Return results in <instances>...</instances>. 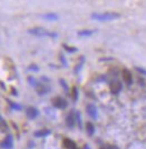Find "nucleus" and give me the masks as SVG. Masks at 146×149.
<instances>
[{
  "label": "nucleus",
  "mask_w": 146,
  "mask_h": 149,
  "mask_svg": "<svg viewBox=\"0 0 146 149\" xmlns=\"http://www.w3.org/2000/svg\"><path fill=\"white\" fill-rule=\"evenodd\" d=\"M26 113H27V116H28V118L30 119H34L36 118L37 116H38V110L36 109V108H34V107H29L28 109H27V111H26Z\"/></svg>",
  "instance_id": "1a4fd4ad"
},
{
  "label": "nucleus",
  "mask_w": 146,
  "mask_h": 149,
  "mask_svg": "<svg viewBox=\"0 0 146 149\" xmlns=\"http://www.w3.org/2000/svg\"><path fill=\"white\" fill-rule=\"evenodd\" d=\"M86 131L89 136H93L94 132H95V126L92 124V123H87L86 124Z\"/></svg>",
  "instance_id": "ddd939ff"
},
{
  "label": "nucleus",
  "mask_w": 146,
  "mask_h": 149,
  "mask_svg": "<svg viewBox=\"0 0 146 149\" xmlns=\"http://www.w3.org/2000/svg\"><path fill=\"white\" fill-rule=\"evenodd\" d=\"M95 30H82L78 31V36L79 37H88V36H92Z\"/></svg>",
  "instance_id": "2eb2a0df"
},
{
  "label": "nucleus",
  "mask_w": 146,
  "mask_h": 149,
  "mask_svg": "<svg viewBox=\"0 0 146 149\" xmlns=\"http://www.w3.org/2000/svg\"><path fill=\"white\" fill-rule=\"evenodd\" d=\"M11 93H13V95H15V96H17V95H18V93H17V90H16V89H11Z\"/></svg>",
  "instance_id": "bb28decb"
},
{
  "label": "nucleus",
  "mask_w": 146,
  "mask_h": 149,
  "mask_svg": "<svg viewBox=\"0 0 146 149\" xmlns=\"http://www.w3.org/2000/svg\"><path fill=\"white\" fill-rule=\"evenodd\" d=\"M37 90H38L39 95H46V93L50 90V88L47 87L46 85H40V86H38V87H37Z\"/></svg>",
  "instance_id": "f8f14e48"
},
{
  "label": "nucleus",
  "mask_w": 146,
  "mask_h": 149,
  "mask_svg": "<svg viewBox=\"0 0 146 149\" xmlns=\"http://www.w3.org/2000/svg\"><path fill=\"white\" fill-rule=\"evenodd\" d=\"M101 149H106V148H105V147H103V148H101Z\"/></svg>",
  "instance_id": "c85d7f7f"
},
{
  "label": "nucleus",
  "mask_w": 146,
  "mask_h": 149,
  "mask_svg": "<svg viewBox=\"0 0 146 149\" xmlns=\"http://www.w3.org/2000/svg\"><path fill=\"white\" fill-rule=\"evenodd\" d=\"M86 111H87V113H88L89 117H92L93 119H97V117H98L97 108H96V106L93 105V104H89V105H87V107H86Z\"/></svg>",
  "instance_id": "20e7f679"
},
{
  "label": "nucleus",
  "mask_w": 146,
  "mask_h": 149,
  "mask_svg": "<svg viewBox=\"0 0 146 149\" xmlns=\"http://www.w3.org/2000/svg\"><path fill=\"white\" fill-rule=\"evenodd\" d=\"M135 69L140 72V74H142L143 76H146V69L144 68H140V67H135Z\"/></svg>",
  "instance_id": "5701e85b"
},
{
  "label": "nucleus",
  "mask_w": 146,
  "mask_h": 149,
  "mask_svg": "<svg viewBox=\"0 0 146 149\" xmlns=\"http://www.w3.org/2000/svg\"><path fill=\"white\" fill-rule=\"evenodd\" d=\"M51 134V131L49 129H41V130L36 131L34 135L35 137H38V138H41V137H46V136H49Z\"/></svg>",
  "instance_id": "9b49d317"
},
{
  "label": "nucleus",
  "mask_w": 146,
  "mask_h": 149,
  "mask_svg": "<svg viewBox=\"0 0 146 149\" xmlns=\"http://www.w3.org/2000/svg\"><path fill=\"white\" fill-rule=\"evenodd\" d=\"M8 102H9V105H10V107L13 108V109H15V110H21L22 109V107L20 105H18V104H16V102H13V101H9L8 100Z\"/></svg>",
  "instance_id": "dca6fc26"
},
{
  "label": "nucleus",
  "mask_w": 146,
  "mask_h": 149,
  "mask_svg": "<svg viewBox=\"0 0 146 149\" xmlns=\"http://www.w3.org/2000/svg\"><path fill=\"white\" fill-rule=\"evenodd\" d=\"M73 100L74 101H77V99H78V89H77L76 87L73 88Z\"/></svg>",
  "instance_id": "412c9836"
},
{
  "label": "nucleus",
  "mask_w": 146,
  "mask_h": 149,
  "mask_svg": "<svg viewBox=\"0 0 146 149\" xmlns=\"http://www.w3.org/2000/svg\"><path fill=\"white\" fill-rule=\"evenodd\" d=\"M52 105L55 108H58V109H65L66 107H67V101L61 98V97H56V98H54L52 99Z\"/></svg>",
  "instance_id": "7ed1b4c3"
},
{
  "label": "nucleus",
  "mask_w": 146,
  "mask_h": 149,
  "mask_svg": "<svg viewBox=\"0 0 146 149\" xmlns=\"http://www.w3.org/2000/svg\"><path fill=\"white\" fill-rule=\"evenodd\" d=\"M75 119H76L77 124L79 126V128H82V118H80V113L78 111L75 112Z\"/></svg>",
  "instance_id": "a211bd4d"
},
{
  "label": "nucleus",
  "mask_w": 146,
  "mask_h": 149,
  "mask_svg": "<svg viewBox=\"0 0 146 149\" xmlns=\"http://www.w3.org/2000/svg\"><path fill=\"white\" fill-rule=\"evenodd\" d=\"M29 70H34V71H38L39 68L36 66V65H32V66H30V68H29Z\"/></svg>",
  "instance_id": "393cba45"
},
{
  "label": "nucleus",
  "mask_w": 146,
  "mask_h": 149,
  "mask_svg": "<svg viewBox=\"0 0 146 149\" xmlns=\"http://www.w3.org/2000/svg\"><path fill=\"white\" fill-rule=\"evenodd\" d=\"M84 61H85V57H80V63H79V65H77V67L75 68V72H76V74H78V72H79V70L82 69V66H83Z\"/></svg>",
  "instance_id": "6ab92c4d"
},
{
  "label": "nucleus",
  "mask_w": 146,
  "mask_h": 149,
  "mask_svg": "<svg viewBox=\"0 0 146 149\" xmlns=\"http://www.w3.org/2000/svg\"><path fill=\"white\" fill-rule=\"evenodd\" d=\"M122 88H123V86L119 81H113V82H110V86H109L110 93L113 95H117L122 90Z\"/></svg>",
  "instance_id": "423d86ee"
},
{
  "label": "nucleus",
  "mask_w": 146,
  "mask_h": 149,
  "mask_svg": "<svg viewBox=\"0 0 146 149\" xmlns=\"http://www.w3.org/2000/svg\"><path fill=\"white\" fill-rule=\"evenodd\" d=\"M60 60H61V62H63V65L66 67L67 66V62H66V60H65V57H64V55H60Z\"/></svg>",
  "instance_id": "a878e982"
},
{
  "label": "nucleus",
  "mask_w": 146,
  "mask_h": 149,
  "mask_svg": "<svg viewBox=\"0 0 146 149\" xmlns=\"http://www.w3.org/2000/svg\"><path fill=\"white\" fill-rule=\"evenodd\" d=\"M64 146H65L67 149H77L76 143H74L71 139H68V138L64 139Z\"/></svg>",
  "instance_id": "9d476101"
},
{
  "label": "nucleus",
  "mask_w": 146,
  "mask_h": 149,
  "mask_svg": "<svg viewBox=\"0 0 146 149\" xmlns=\"http://www.w3.org/2000/svg\"><path fill=\"white\" fill-rule=\"evenodd\" d=\"M59 82H60V85L63 86L64 89H65V90L67 91V90H68V86H67V84H66V81L64 80V79H60V80H59Z\"/></svg>",
  "instance_id": "b1692460"
},
{
  "label": "nucleus",
  "mask_w": 146,
  "mask_h": 149,
  "mask_svg": "<svg viewBox=\"0 0 146 149\" xmlns=\"http://www.w3.org/2000/svg\"><path fill=\"white\" fill-rule=\"evenodd\" d=\"M63 47L66 49V51H68V52H76L77 51L76 47H69V46H67V45H64Z\"/></svg>",
  "instance_id": "aec40b11"
},
{
  "label": "nucleus",
  "mask_w": 146,
  "mask_h": 149,
  "mask_svg": "<svg viewBox=\"0 0 146 149\" xmlns=\"http://www.w3.org/2000/svg\"><path fill=\"white\" fill-rule=\"evenodd\" d=\"M28 82L30 84V86H32V87H35V88L38 87V82H37V80H36L34 77H29V78H28Z\"/></svg>",
  "instance_id": "f3484780"
},
{
  "label": "nucleus",
  "mask_w": 146,
  "mask_h": 149,
  "mask_svg": "<svg viewBox=\"0 0 146 149\" xmlns=\"http://www.w3.org/2000/svg\"><path fill=\"white\" fill-rule=\"evenodd\" d=\"M43 18L46 19V20H51V21H55V20H58V17L56 13H46L43 16Z\"/></svg>",
  "instance_id": "4468645a"
},
{
  "label": "nucleus",
  "mask_w": 146,
  "mask_h": 149,
  "mask_svg": "<svg viewBox=\"0 0 146 149\" xmlns=\"http://www.w3.org/2000/svg\"><path fill=\"white\" fill-rule=\"evenodd\" d=\"M123 79H124V82L126 84L127 86H131L133 84V76H132L131 71L128 69L123 70Z\"/></svg>",
  "instance_id": "39448f33"
},
{
  "label": "nucleus",
  "mask_w": 146,
  "mask_h": 149,
  "mask_svg": "<svg viewBox=\"0 0 146 149\" xmlns=\"http://www.w3.org/2000/svg\"><path fill=\"white\" fill-rule=\"evenodd\" d=\"M119 18V15L115 13H93L92 19L97 20V21H110L115 19Z\"/></svg>",
  "instance_id": "f257e3e1"
},
{
  "label": "nucleus",
  "mask_w": 146,
  "mask_h": 149,
  "mask_svg": "<svg viewBox=\"0 0 146 149\" xmlns=\"http://www.w3.org/2000/svg\"><path fill=\"white\" fill-rule=\"evenodd\" d=\"M13 147V139L11 135H8L5 138L3 143H2V148L3 149H11Z\"/></svg>",
  "instance_id": "6e6552de"
},
{
  "label": "nucleus",
  "mask_w": 146,
  "mask_h": 149,
  "mask_svg": "<svg viewBox=\"0 0 146 149\" xmlns=\"http://www.w3.org/2000/svg\"><path fill=\"white\" fill-rule=\"evenodd\" d=\"M0 129L1 130H7L8 129V127H7V124L5 123V120L0 117Z\"/></svg>",
  "instance_id": "4be33fe9"
},
{
  "label": "nucleus",
  "mask_w": 146,
  "mask_h": 149,
  "mask_svg": "<svg viewBox=\"0 0 146 149\" xmlns=\"http://www.w3.org/2000/svg\"><path fill=\"white\" fill-rule=\"evenodd\" d=\"M66 124L69 128H74V126L76 124V119H75V112L71 111L67 115L66 117Z\"/></svg>",
  "instance_id": "0eeeda50"
},
{
  "label": "nucleus",
  "mask_w": 146,
  "mask_h": 149,
  "mask_svg": "<svg viewBox=\"0 0 146 149\" xmlns=\"http://www.w3.org/2000/svg\"><path fill=\"white\" fill-rule=\"evenodd\" d=\"M84 149H90V148H89L88 146H85V148H84Z\"/></svg>",
  "instance_id": "cd10ccee"
},
{
  "label": "nucleus",
  "mask_w": 146,
  "mask_h": 149,
  "mask_svg": "<svg viewBox=\"0 0 146 149\" xmlns=\"http://www.w3.org/2000/svg\"><path fill=\"white\" fill-rule=\"evenodd\" d=\"M29 33L31 35H35V36H38V37H45V36H48V37L51 38H57L58 35L56 32H49L46 29L41 28V27H36V28H32L29 30Z\"/></svg>",
  "instance_id": "f03ea898"
}]
</instances>
